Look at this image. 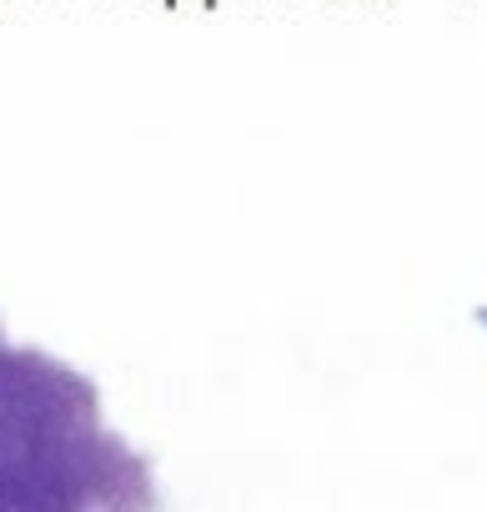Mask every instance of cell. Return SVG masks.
<instances>
[{"mask_svg": "<svg viewBox=\"0 0 487 512\" xmlns=\"http://www.w3.org/2000/svg\"><path fill=\"white\" fill-rule=\"evenodd\" d=\"M0 512H156L146 462L101 422L96 387L0 332Z\"/></svg>", "mask_w": 487, "mask_h": 512, "instance_id": "obj_1", "label": "cell"}]
</instances>
